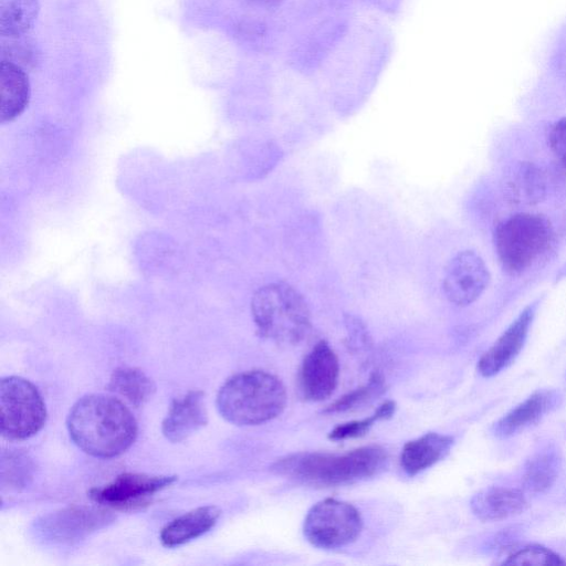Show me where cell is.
Instances as JSON below:
<instances>
[{"label": "cell", "mask_w": 566, "mask_h": 566, "mask_svg": "<svg viewBox=\"0 0 566 566\" xmlns=\"http://www.w3.org/2000/svg\"><path fill=\"white\" fill-rule=\"evenodd\" d=\"M470 506L481 521H501L525 511L527 500L518 489L491 486L474 494Z\"/></svg>", "instance_id": "cell-15"}, {"label": "cell", "mask_w": 566, "mask_h": 566, "mask_svg": "<svg viewBox=\"0 0 566 566\" xmlns=\"http://www.w3.org/2000/svg\"><path fill=\"white\" fill-rule=\"evenodd\" d=\"M503 565H533V566H560L565 565L566 560L552 549L538 544H530L512 551L505 559L502 560Z\"/></svg>", "instance_id": "cell-24"}, {"label": "cell", "mask_w": 566, "mask_h": 566, "mask_svg": "<svg viewBox=\"0 0 566 566\" xmlns=\"http://www.w3.org/2000/svg\"><path fill=\"white\" fill-rule=\"evenodd\" d=\"M387 461L385 449L379 446H367L342 454H292L277 460L272 470L303 484L328 488L371 478L385 469Z\"/></svg>", "instance_id": "cell-2"}, {"label": "cell", "mask_w": 566, "mask_h": 566, "mask_svg": "<svg viewBox=\"0 0 566 566\" xmlns=\"http://www.w3.org/2000/svg\"><path fill=\"white\" fill-rule=\"evenodd\" d=\"M385 388L384 377L379 373H374L367 384L335 400L324 412L340 413L357 409L380 396L385 391Z\"/></svg>", "instance_id": "cell-22"}, {"label": "cell", "mask_w": 566, "mask_h": 566, "mask_svg": "<svg viewBox=\"0 0 566 566\" xmlns=\"http://www.w3.org/2000/svg\"><path fill=\"white\" fill-rule=\"evenodd\" d=\"M339 364L327 342L319 340L305 355L297 376L301 397L307 401H322L335 390Z\"/></svg>", "instance_id": "cell-9"}, {"label": "cell", "mask_w": 566, "mask_h": 566, "mask_svg": "<svg viewBox=\"0 0 566 566\" xmlns=\"http://www.w3.org/2000/svg\"><path fill=\"white\" fill-rule=\"evenodd\" d=\"M1 434L24 440L45 423L46 408L38 388L28 379L10 376L0 384Z\"/></svg>", "instance_id": "cell-6"}, {"label": "cell", "mask_w": 566, "mask_h": 566, "mask_svg": "<svg viewBox=\"0 0 566 566\" xmlns=\"http://www.w3.org/2000/svg\"><path fill=\"white\" fill-rule=\"evenodd\" d=\"M112 520L113 516L104 510L70 506L43 517L39 527L51 542L72 543L103 527Z\"/></svg>", "instance_id": "cell-11"}, {"label": "cell", "mask_w": 566, "mask_h": 566, "mask_svg": "<svg viewBox=\"0 0 566 566\" xmlns=\"http://www.w3.org/2000/svg\"><path fill=\"white\" fill-rule=\"evenodd\" d=\"M108 389L138 407L151 397L155 385L140 369L125 366L113 371Z\"/></svg>", "instance_id": "cell-20"}, {"label": "cell", "mask_w": 566, "mask_h": 566, "mask_svg": "<svg viewBox=\"0 0 566 566\" xmlns=\"http://www.w3.org/2000/svg\"><path fill=\"white\" fill-rule=\"evenodd\" d=\"M32 476L31 460L21 452H9L2 455L1 478L2 485L6 483L13 489L28 484Z\"/></svg>", "instance_id": "cell-25"}, {"label": "cell", "mask_w": 566, "mask_h": 566, "mask_svg": "<svg viewBox=\"0 0 566 566\" xmlns=\"http://www.w3.org/2000/svg\"><path fill=\"white\" fill-rule=\"evenodd\" d=\"M345 326L350 346L366 347L370 344V336L366 325L358 317L346 315Z\"/></svg>", "instance_id": "cell-28"}, {"label": "cell", "mask_w": 566, "mask_h": 566, "mask_svg": "<svg viewBox=\"0 0 566 566\" xmlns=\"http://www.w3.org/2000/svg\"><path fill=\"white\" fill-rule=\"evenodd\" d=\"M522 172L517 177V191L522 192L526 200H537L544 190L541 175L537 174L538 171L533 170L532 167L525 168Z\"/></svg>", "instance_id": "cell-26"}, {"label": "cell", "mask_w": 566, "mask_h": 566, "mask_svg": "<svg viewBox=\"0 0 566 566\" xmlns=\"http://www.w3.org/2000/svg\"><path fill=\"white\" fill-rule=\"evenodd\" d=\"M451 436L428 432L408 441L400 454V464L408 475H416L443 459L453 446Z\"/></svg>", "instance_id": "cell-16"}, {"label": "cell", "mask_w": 566, "mask_h": 566, "mask_svg": "<svg viewBox=\"0 0 566 566\" xmlns=\"http://www.w3.org/2000/svg\"><path fill=\"white\" fill-rule=\"evenodd\" d=\"M220 514V510L212 505L187 512L161 530L160 542L169 548L184 545L210 531L217 524Z\"/></svg>", "instance_id": "cell-17"}, {"label": "cell", "mask_w": 566, "mask_h": 566, "mask_svg": "<svg viewBox=\"0 0 566 566\" xmlns=\"http://www.w3.org/2000/svg\"><path fill=\"white\" fill-rule=\"evenodd\" d=\"M30 84L23 69L10 61L1 60L0 65V122L17 118L27 107Z\"/></svg>", "instance_id": "cell-18"}, {"label": "cell", "mask_w": 566, "mask_h": 566, "mask_svg": "<svg viewBox=\"0 0 566 566\" xmlns=\"http://www.w3.org/2000/svg\"><path fill=\"white\" fill-rule=\"evenodd\" d=\"M560 400L562 396L556 390H537L499 419L493 426V432L500 438L511 437L536 423L555 409Z\"/></svg>", "instance_id": "cell-14"}, {"label": "cell", "mask_w": 566, "mask_h": 566, "mask_svg": "<svg viewBox=\"0 0 566 566\" xmlns=\"http://www.w3.org/2000/svg\"><path fill=\"white\" fill-rule=\"evenodd\" d=\"M553 242V227L539 213H517L502 221L494 234V244L502 268L521 274L537 262Z\"/></svg>", "instance_id": "cell-5"}, {"label": "cell", "mask_w": 566, "mask_h": 566, "mask_svg": "<svg viewBox=\"0 0 566 566\" xmlns=\"http://www.w3.org/2000/svg\"><path fill=\"white\" fill-rule=\"evenodd\" d=\"M66 423L74 443L96 458L122 454L137 436V422L130 410L117 398L101 394L78 399Z\"/></svg>", "instance_id": "cell-1"}, {"label": "cell", "mask_w": 566, "mask_h": 566, "mask_svg": "<svg viewBox=\"0 0 566 566\" xmlns=\"http://www.w3.org/2000/svg\"><path fill=\"white\" fill-rule=\"evenodd\" d=\"M490 279L488 266L478 253L471 250L461 251L446 268L443 293L452 304L468 306L482 295Z\"/></svg>", "instance_id": "cell-8"}, {"label": "cell", "mask_w": 566, "mask_h": 566, "mask_svg": "<svg viewBox=\"0 0 566 566\" xmlns=\"http://www.w3.org/2000/svg\"><path fill=\"white\" fill-rule=\"evenodd\" d=\"M536 305L526 306L492 346L480 357L478 370L492 377L510 366L522 350L535 315Z\"/></svg>", "instance_id": "cell-12"}, {"label": "cell", "mask_w": 566, "mask_h": 566, "mask_svg": "<svg viewBox=\"0 0 566 566\" xmlns=\"http://www.w3.org/2000/svg\"><path fill=\"white\" fill-rule=\"evenodd\" d=\"M38 0H0V33L14 39L24 35L39 13Z\"/></svg>", "instance_id": "cell-21"}, {"label": "cell", "mask_w": 566, "mask_h": 566, "mask_svg": "<svg viewBox=\"0 0 566 566\" xmlns=\"http://www.w3.org/2000/svg\"><path fill=\"white\" fill-rule=\"evenodd\" d=\"M395 411L396 402L387 400L370 417L338 424L329 432L328 438L331 440H346L361 437L368 432L376 421L391 418Z\"/></svg>", "instance_id": "cell-23"}, {"label": "cell", "mask_w": 566, "mask_h": 566, "mask_svg": "<svg viewBox=\"0 0 566 566\" xmlns=\"http://www.w3.org/2000/svg\"><path fill=\"white\" fill-rule=\"evenodd\" d=\"M562 459L559 452L552 447L536 452L525 464L523 483L533 493L547 491L555 483Z\"/></svg>", "instance_id": "cell-19"}, {"label": "cell", "mask_w": 566, "mask_h": 566, "mask_svg": "<svg viewBox=\"0 0 566 566\" xmlns=\"http://www.w3.org/2000/svg\"><path fill=\"white\" fill-rule=\"evenodd\" d=\"M176 481L170 475H148L142 473H123L111 483L91 489L90 497L102 505L116 509L133 507L147 501L157 492Z\"/></svg>", "instance_id": "cell-10"}, {"label": "cell", "mask_w": 566, "mask_h": 566, "mask_svg": "<svg viewBox=\"0 0 566 566\" xmlns=\"http://www.w3.org/2000/svg\"><path fill=\"white\" fill-rule=\"evenodd\" d=\"M548 143L556 158L566 167V117L552 126Z\"/></svg>", "instance_id": "cell-27"}, {"label": "cell", "mask_w": 566, "mask_h": 566, "mask_svg": "<svg viewBox=\"0 0 566 566\" xmlns=\"http://www.w3.org/2000/svg\"><path fill=\"white\" fill-rule=\"evenodd\" d=\"M207 421L203 392L190 390L172 401L163 421L161 431L169 441L181 442L206 426Z\"/></svg>", "instance_id": "cell-13"}, {"label": "cell", "mask_w": 566, "mask_h": 566, "mask_svg": "<svg viewBox=\"0 0 566 566\" xmlns=\"http://www.w3.org/2000/svg\"><path fill=\"white\" fill-rule=\"evenodd\" d=\"M251 313L258 334L282 346L301 343L312 327L305 298L284 282L270 283L255 291Z\"/></svg>", "instance_id": "cell-4"}, {"label": "cell", "mask_w": 566, "mask_h": 566, "mask_svg": "<svg viewBox=\"0 0 566 566\" xmlns=\"http://www.w3.org/2000/svg\"><path fill=\"white\" fill-rule=\"evenodd\" d=\"M363 528V518L352 504L325 499L306 514L303 533L306 541L322 549H336L352 544Z\"/></svg>", "instance_id": "cell-7"}, {"label": "cell", "mask_w": 566, "mask_h": 566, "mask_svg": "<svg viewBox=\"0 0 566 566\" xmlns=\"http://www.w3.org/2000/svg\"><path fill=\"white\" fill-rule=\"evenodd\" d=\"M282 381L264 370H248L224 381L217 396L220 415L237 426H255L280 416L286 406Z\"/></svg>", "instance_id": "cell-3"}]
</instances>
